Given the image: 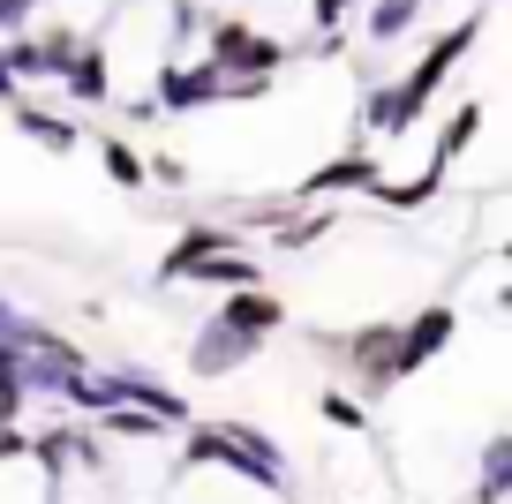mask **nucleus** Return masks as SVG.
<instances>
[]
</instances>
